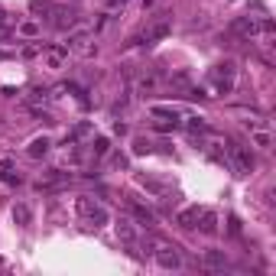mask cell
<instances>
[{"label": "cell", "mask_w": 276, "mask_h": 276, "mask_svg": "<svg viewBox=\"0 0 276 276\" xmlns=\"http://www.w3.org/2000/svg\"><path fill=\"white\" fill-rule=\"evenodd\" d=\"M117 237H120L127 247H133V244H136V227H133V221H127V218L117 221Z\"/></svg>", "instance_id": "7"}, {"label": "cell", "mask_w": 276, "mask_h": 276, "mask_svg": "<svg viewBox=\"0 0 276 276\" xmlns=\"http://www.w3.org/2000/svg\"><path fill=\"white\" fill-rule=\"evenodd\" d=\"M130 211H133V218L140 221V224H147V227H153L156 224V215L150 208H143V205H136V202H130Z\"/></svg>", "instance_id": "10"}, {"label": "cell", "mask_w": 276, "mask_h": 276, "mask_svg": "<svg viewBox=\"0 0 276 276\" xmlns=\"http://www.w3.org/2000/svg\"><path fill=\"white\" fill-rule=\"evenodd\" d=\"M231 33L234 36H257L260 33V20L257 17H237L231 23Z\"/></svg>", "instance_id": "5"}, {"label": "cell", "mask_w": 276, "mask_h": 276, "mask_svg": "<svg viewBox=\"0 0 276 276\" xmlns=\"http://www.w3.org/2000/svg\"><path fill=\"white\" fill-rule=\"evenodd\" d=\"M110 4H127V0H110Z\"/></svg>", "instance_id": "26"}, {"label": "cell", "mask_w": 276, "mask_h": 276, "mask_svg": "<svg viewBox=\"0 0 276 276\" xmlns=\"http://www.w3.org/2000/svg\"><path fill=\"white\" fill-rule=\"evenodd\" d=\"M30 10L36 13V17H43V13H49V10H52V4H49V0H33Z\"/></svg>", "instance_id": "19"}, {"label": "cell", "mask_w": 276, "mask_h": 276, "mask_svg": "<svg viewBox=\"0 0 276 276\" xmlns=\"http://www.w3.org/2000/svg\"><path fill=\"white\" fill-rule=\"evenodd\" d=\"M46 98H49L46 88H33V91H30V104H39V101H46Z\"/></svg>", "instance_id": "21"}, {"label": "cell", "mask_w": 276, "mask_h": 276, "mask_svg": "<svg viewBox=\"0 0 276 276\" xmlns=\"http://www.w3.org/2000/svg\"><path fill=\"white\" fill-rule=\"evenodd\" d=\"M20 33H23V36H36L39 26H36V23H23V26H20Z\"/></svg>", "instance_id": "24"}, {"label": "cell", "mask_w": 276, "mask_h": 276, "mask_svg": "<svg viewBox=\"0 0 276 276\" xmlns=\"http://www.w3.org/2000/svg\"><path fill=\"white\" fill-rule=\"evenodd\" d=\"M234 75H237V65H234V62L227 59V62H221V65L211 68L208 81L215 85V91H218V94H227V91L234 88Z\"/></svg>", "instance_id": "1"}, {"label": "cell", "mask_w": 276, "mask_h": 276, "mask_svg": "<svg viewBox=\"0 0 276 276\" xmlns=\"http://www.w3.org/2000/svg\"><path fill=\"white\" fill-rule=\"evenodd\" d=\"M253 143H257V147H270V143H273V136L266 133L263 127H253Z\"/></svg>", "instance_id": "17"}, {"label": "cell", "mask_w": 276, "mask_h": 276, "mask_svg": "<svg viewBox=\"0 0 276 276\" xmlns=\"http://www.w3.org/2000/svg\"><path fill=\"white\" fill-rule=\"evenodd\" d=\"M88 221H91L94 227H101V224H107V221H110V215H107V208H104V205H98V202H94V208L88 211Z\"/></svg>", "instance_id": "12"}, {"label": "cell", "mask_w": 276, "mask_h": 276, "mask_svg": "<svg viewBox=\"0 0 276 276\" xmlns=\"http://www.w3.org/2000/svg\"><path fill=\"white\" fill-rule=\"evenodd\" d=\"M10 23H13V20H10V13H4V10H0V30H7Z\"/></svg>", "instance_id": "25"}, {"label": "cell", "mask_w": 276, "mask_h": 276, "mask_svg": "<svg viewBox=\"0 0 276 276\" xmlns=\"http://www.w3.org/2000/svg\"><path fill=\"white\" fill-rule=\"evenodd\" d=\"M91 133V127H88V123H78V127L72 130V136H68V140H78V136H88Z\"/></svg>", "instance_id": "22"}, {"label": "cell", "mask_w": 276, "mask_h": 276, "mask_svg": "<svg viewBox=\"0 0 276 276\" xmlns=\"http://www.w3.org/2000/svg\"><path fill=\"white\" fill-rule=\"evenodd\" d=\"M185 127H189V130H198V133H205V130H208V123H205L202 117H189V123H185Z\"/></svg>", "instance_id": "20"}, {"label": "cell", "mask_w": 276, "mask_h": 276, "mask_svg": "<svg viewBox=\"0 0 276 276\" xmlns=\"http://www.w3.org/2000/svg\"><path fill=\"white\" fill-rule=\"evenodd\" d=\"M30 208H26V205H13V221H17V224L20 227H26V224H30Z\"/></svg>", "instance_id": "14"}, {"label": "cell", "mask_w": 276, "mask_h": 276, "mask_svg": "<svg viewBox=\"0 0 276 276\" xmlns=\"http://www.w3.org/2000/svg\"><path fill=\"white\" fill-rule=\"evenodd\" d=\"M205 266L208 270H224V263H227V257H224V250H205Z\"/></svg>", "instance_id": "9"}, {"label": "cell", "mask_w": 276, "mask_h": 276, "mask_svg": "<svg viewBox=\"0 0 276 276\" xmlns=\"http://www.w3.org/2000/svg\"><path fill=\"white\" fill-rule=\"evenodd\" d=\"M169 33H172V20L169 17H160V20L150 23L147 33H143V43H160V39H166Z\"/></svg>", "instance_id": "4"}, {"label": "cell", "mask_w": 276, "mask_h": 276, "mask_svg": "<svg viewBox=\"0 0 276 276\" xmlns=\"http://www.w3.org/2000/svg\"><path fill=\"white\" fill-rule=\"evenodd\" d=\"M156 263L163 266V270H179L182 266V257H179V250L172 244H156Z\"/></svg>", "instance_id": "3"}, {"label": "cell", "mask_w": 276, "mask_h": 276, "mask_svg": "<svg viewBox=\"0 0 276 276\" xmlns=\"http://www.w3.org/2000/svg\"><path fill=\"white\" fill-rule=\"evenodd\" d=\"M49 13H52V26H55V30H65V26L75 23V17L68 10H49Z\"/></svg>", "instance_id": "13"}, {"label": "cell", "mask_w": 276, "mask_h": 276, "mask_svg": "<svg viewBox=\"0 0 276 276\" xmlns=\"http://www.w3.org/2000/svg\"><path fill=\"white\" fill-rule=\"evenodd\" d=\"M195 218H198V208L179 211V227H195Z\"/></svg>", "instance_id": "15"}, {"label": "cell", "mask_w": 276, "mask_h": 276, "mask_svg": "<svg viewBox=\"0 0 276 276\" xmlns=\"http://www.w3.org/2000/svg\"><path fill=\"white\" fill-rule=\"evenodd\" d=\"M65 59H68V46H52V49H46V65L49 68H62Z\"/></svg>", "instance_id": "8"}, {"label": "cell", "mask_w": 276, "mask_h": 276, "mask_svg": "<svg viewBox=\"0 0 276 276\" xmlns=\"http://www.w3.org/2000/svg\"><path fill=\"white\" fill-rule=\"evenodd\" d=\"M143 153H153V143L143 140V136H136L133 140V156H143Z\"/></svg>", "instance_id": "18"}, {"label": "cell", "mask_w": 276, "mask_h": 276, "mask_svg": "<svg viewBox=\"0 0 276 276\" xmlns=\"http://www.w3.org/2000/svg\"><path fill=\"white\" fill-rule=\"evenodd\" d=\"M153 117H160V120H179V110L176 107H153Z\"/></svg>", "instance_id": "16"}, {"label": "cell", "mask_w": 276, "mask_h": 276, "mask_svg": "<svg viewBox=\"0 0 276 276\" xmlns=\"http://www.w3.org/2000/svg\"><path fill=\"white\" fill-rule=\"evenodd\" d=\"M227 160H231L237 176H250L253 172V156H250V150L240 147V143H231V147H227Z\"/></svg>", "instance_id": "2"}, {"label": "cell", "mask_w": 276, "mask_h": 276, "mask_svg": "<svg viewBox=\"0 0 276 276\" xmlns=\"http://www.w3.org/2000/svg\"><path fill=\"white\" fill-rule=\"evenodd\" d=\"M49 147H52V143H49V136H36V140L30 143V150H26V153H30L33 160H39V156H46V153H49Z\"/></svg>", "instance_id": "11"}, {"label": "cell", "mask_w": 276, "mask_h": 276, "mask_svg": "<svg viewBox=\"0 0 276 276\" xmlns=\"http://www.w3.org/2000/svg\"><path fill=\"white\" fill-rule=\"evenodd\" d=\"M104 153H107V140L98 136V140H94V156H104Z\"/></svg>", "instance_id": "23"}, {"label": "cell", "mask_w": 276, "mask_h": 276, "mask_svg": "<svg viewBox=\"0 0 276 276\" xmlns=\"http://www.w3.org/2000/svg\"><path fill=\"white\" fill-rule=\"evenodd\" d=\"M195 227L202 234H218V215L211 208H202V211H198V218H195Z\"/></svg>", "instance_id": "6"}]
</instances>
